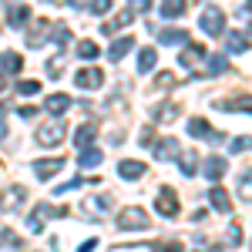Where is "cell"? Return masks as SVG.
Here are the masks:
<instances>
[{
    "mask_svg": "<svg viewBox=\"0 0 252 252\" xmlns=\"http://www.w3.org/2000/svg\"><path fill=\"white\" fill-rule=\"evenodd\" d=\"M152 222H148V212L145 209H125V212H118V229H125V232H141V229H148Z\"/></svg>",
    "mask_w": 252,
    "mask_h": 252,
    "instance_id": "cell-1",
    "label": "cell"
},
{
    "mask_svg": "<svg viewBox=\"0 0 252 252\" xmlns=\"http://www.w3.org/2000/svg\"><path fill=\"white\" fill-rule=\"evenodd\" d=\"M64 135H67V125H64V121H47V125H40V128H37V145L54 148V145L64 141Z\"/></svg>",
    "mask_w": 252,
    "mask_h": 252,
    "instance_id": "cell-2",
    "label": "cell"
},
{
    "mask_svg": "<svg viewBox=\"0 0 252 252\" xmlns=\"http://www.w3.org/2000/svg\"><path fill=\"white\" fill-rule=\"evenodd\" d=\"M198 24H202V31H205V34L219 37V34L225 31V14H222L219 7H205V10H202V17H198Z\"/></svg>",
    "mask_w": 252,
    "mask_h": 252,
    "instance_id": "cell-3",
    "label": "cell"
},
{
    "mask_svg": "<svg viewBox=\"0 0 252 252\" xmlns=\"http://www.w3.org/2000/svg\"><path fill=\"white\" fill-rule=\"evenodd\" d=\"M189 135H195V138H212L215 145H222V135L209 128V121H205V118H192V121H189Z\"/></svg>",
    "mask_w": 252,
    "mask_h": 252,
    "instance_id": "cell-4",
    "label": "cell"
},
{
    "mask_svg": "<svg viewBox=\"0 0 252 252\" xmlns=\"http://www.w3.org/2000/svg\"><path fill=\"white\" fill-rule=\"evenodd\" d=\"M64 168V158H40L37 165H34V175H37L40 182H47L51 175H58Z\"/></svg>",
    "mask_w": 252,
    "mask_h": 252,
    "instance_id": "cell-5",
    "label": "cell"
},
{
    "mask_svg": "<svg viewBox=\"0 0 252 252\" xmlns=\"http://www.w3.org/2000/svg\"><path fill=\"white\" fill-rule=\"evenodd\" d=\"M78 88H84V91H91V88H97L101 81H104V74L97 71V67H84V71H78Z\"/></svg>",
    "mask_w": 252,
    "mask_h": 252,
    "instance_id": "cell-6",
    "label": "cell"
},
{
    "mask_svg": "<svg viewBox=\"0 0 252 252\" xmlns=\"http://www.w3.org/2000/svg\"><path fill=\"white\" fill-rule=\"evenodd\" d=\"M158 212L165 215V219H172V215H178V198H175V192H168V189H165V192L158 195Z\"/></svg>",
    "mask_w": 252,
    "mask_h": 252,
    "instance_id": "cell-7",
    "label": "cell"
},
{
    "mask_svg": "<svg viewBox=\"0 0 252 252\" xmlns=\"http://www.w3.org/2000/svg\"><path fill=\"white\" fill-rule=\"evenodd\" d=\"M24 198H27V192H24V185H14L10 192H7L3 198H0V205H3V209H10V212H17L20 205H24Z\"/></svg>",
    "mask_w": 252,
    "mask_h": 252,
    "instance_id": "cell-8",
    "label": "cell"
},
{
    "mask_svg": "<svg viewBox=\"0 0 252 252\" xmlns=\"http://www.w3.org/2000/svg\"><path fill=\"white\" fill-rule=\"evenodd\" d=\"M47 31H51V24H47V20H37V24L31 27V34H27V44H31V47H44V44H47Z\"/></svg>",
    "mask_w": 252,
    "mask_h": 252,
    "instance_id": "cell-9",
    "label": "cell"
},
{
    "mask_svg": "<svg viewBox=\"0 0 252 252\" xmlns=\"http://www.w3.org/2000/svg\"><path fill=\"white\" fill-rule=\"evenodd\" d=\"M0 67H3V74H20L24 58H20V54H14V51H3V54H0Z\"/></svg>",
    "mask_w": 252,
    "mask_h": 252,
    "instance_id": "cell-10",
    "label": "cell"
},
{
    "mask_svg": "<svg viewBox=\"0 0 252 252\" xmlns=\"http://www.w3.org/2000/svg\"><path fill=\"white\" fill-rule=\"evenodd\" d=\"M205 178H212V182H219L222 175H225V158H219V155H212V158H205Z\"/></svg>",
    "mask_w": 252,
    "mask_h": 252,
    "instance_id": "cell-11",
    "label": "cell"
},
{
    "mask_svg": "<svg viewBox=\"0 0 252 252\" xmlns=\"http://www.w3.org/2000/svg\"><path fill=\"white\" fill-rule=\"evenodd\" d=\"M225 47H229L232 54H242V51H249V37L239 34V31H229V34H225Z\"/></svg>",
    "mask_w": 252,
    "mask_h": 252,
    "instance_id": "cell-12",
    "label": "cell"
},
{
    "mask_svg": "<svg viewBox=\"0 0 252 252\" xmlns=\"http://www.w3.org/2000/svg\"><path fill=\"white\" fill-rule=\"evenodd\" d=\"M222 108H225V111H246V115H252V94L229 97V101H222Z\"/></svg>",
    "mask_w": 252,
    "mask_h": 252,
    "instance_id": "cell-13",
    "label": "cell"
},
{
    "mask_svg": "<svg viewBox=\"0 0 252 252\" xmlns=\"http://www.w3.org/2000/svg\"><path fill=\"white\" fill-rule=\"evenodd\" d=\"M155 155L161 158V161H168V158L178 155V145H175V138H158V141H155Z\"/></svg>",
    "mask_w": 252,
    "mask_h": 252,
    "instance_id": "cell-14",
    "label": "cell"
},
{
    "mask_svg": "<svg viewBox=\"0 0 252 252\" xmlns=\"http://www.w3.org/2000/svg\"><path fill=\"white\" fill-rule=\"evenodd\" d=\"M202 58H205V47H198V44H189V47L182 51V64H185V67H198Z\"/></svg>",
    "mask_w": 252,
    "mask_h": 252,
    "instance_id": "cell-15",
    "label": "cell"
},
{
    "mask_svg": "<svg viewBox=\"0 0 252 252\" xmlns=\"http://www.w3.org/2000/svg\"><path fill=\"white\" fill-rule=\"evenodd\" d=\"M44 108H47L51 115H61V111L71 108V97H67V94H51L47 101H44Z\"/></svg>",
    "mask_w": 252,
    "mask_h": 252,
    "instance_id": "cell-16",
    "label": "cell"
},
{
    "mask_svg": "<svg viewBox=\"0 0 252 252\" xmlns=\"http://www.w3.org/2000/svg\"><path fill=\"white\" fill-rule=\"evenodd\" d=\"M131 47H135V40H131V37H121V40H115V44L108 47V58H111V61H121L128 51H131Z\"/></svg>",
    "mask_w": 252,
    "mask_h": 252,
    "instance_id": "cell-17",
    "label": "cell"
},
{
    "mask_svg": "<svg viewBox=\"0 0 252 252\" xmlns=\"http://www.w3.org/2000/svg\"><path fill=\"white\" fill-rule=\"evenodd\" d=\"M118 175H121V178H141V175H145V165L128 158V161H121V165H118Z\"/></svg>",
    "mask_w": 252,
    "mask_h": 252,
    "instance_id": "cell-18",
    "label": "cell"
},
{
    "mask_svg": "<svg viewBox=\"0 0 252 252\" xmlns=\"http://www.w3.org/2000/svg\"><path fill=\"white\" fill-rule=\"evenodd\" d=\"M209 198H212V205L215 209H219V212H232V202H229V195H225V189H212V192H209Z\"/></svg>",
    "mask_w": 252,
    "mask_h": 252,
    "instance_id": "cell-19",
    "label": "cell"
},
{
    "mask_svg": "<svg viewBox=\"0 0 252 252\" xmlns=\"http://www.w3.org/2000/svg\"><path fill=\"white\" fill-rule=\"evenodd\" d=\"M27 17H31V7H10V10H7V24H10V27H24Z\"/></svg>",
    "mask_w": 252,
    "mask_h": 252,
    "instance_id": "cell-20",
    "label": "cell"
},
{
    "mask_svg": "<svg viewBox=\"0 0 252 252\" xmlns=\"http://www.w3.org/2000/svg\"><path fill=\"white\" fill-rule=\"evenodd\" d=\"M155 61H158L155 47H145V51L138 54V71H141V74H145V71H155Z\"/></svg>",
    "mask_w": 252,
    "mask_h": 252,
    "instance_id": "cell-21",
    "label": "cell"
},
{
    "mask_svg": "<svg viewBox=\"0 0 252 252\" xmlns=\"http://www.w3.org/2000/svg\"><path fill=\"white\" fill-rule=\"evenodd\" d=\"M185 14V0H161V17H182Z\"/></svg>",
    "mask_w": 252,
    "mask_h": 252,
    "instance_id": "cell-22",
    "label": "cell"
},
{
    "mask_svg": "<svg viewBox=\"0 0 252 252\" xmlns=\"http://www.w3.org/2000/svg\"><path fill=\"white\" fill-rule=\"evenodd\" d=\"M158 40H161V44H185V31L165 27V31H158Z\"/></svg>",
    "mask_w": 252,
    "mask_h": 252,
    "instance_id": "cell-23",
    "label": "cell"
},
{
    "mask_svg": "<svg viewBox=\"0 0 252 252\" xmlns=\"http://www.w3.org/2000/svg\"><path fill=\"white\" fill-rule=\"evenodd\" d=\"M78 161H81V168H91V165H97V161H101V152H97V148H91V145H84Z\"/></svg>",
    "mask_w": 252,
    "mask_h": 252,
    "instance_id": "cell-24",
    "label": "cell"
},
{
    "mask_svg": "<svg viewBox=\"0 0 252 252\" xmlns=\"http://www.w3.org/2000/svg\"><path fill=\"white\" fill-rule=\"evenodd\" d=\"M51 31H54V34H51L54 44H61V47H64V44H71V31H67L64 24H51Z\"/></svg>",
    "mask_w": 252,
    "mask_h": 252,
    "instance_id": "cell-25",
    "label": "cell"
},
{
    "mask_svg": "<svg viewBox=\"0 0 252 252\" xmlns=\"http://www.w3.org/2000/svg\"><path fill=\"white\" fill-rule=\"evenodd\" d=\"M78 58L81 61H94L97 58V44L94 40H81L78 44Z\"/></svg>",
    "mask_w": 252,
    "mask_h": 252,
    "instance_id": "cell-26",
    "label": "cell"
},
{
    "mask_svg": "<svg viewBox=\"0 0 252 252\" xmlns=\"http://www.w3.org/2000/svg\"><path fill=\"white\" fill-rule=\"evenodd\" d=\"M74 141H78L81 148H84V145H91V141H94V125H81L78 135H74Z\"/></svg>",
    "mask_w": 252,
    "mask_h": 252,
    "instance_id": "cell-27",
    "label": "cell"
},
{
    "mask_svg": "<svg viewBox=\"0 0 252 252\" xmlns=\"http://www.w3.org/2000/svg\"><path fill=\"white\" fill-rule=\"evenodd\" d=\"M178 165H182V172H185V175H195V172H198V168H195V165H198L195 152H185V155L178 158Z\"/></svg>",
    "mask_w": 252,
    "mask_h": 252,
    "instance_id": "cell-28",
    "label": "cell"
},
{
    "mask_svg": "<svg viewBox=\"0 0 252 252\" xmlns=\"http://www.w3.org/2000/svg\"><path fill=\"white\" fill-rule=\"evenodd\" d=\"M175 84H178V78H175L172 71H165V74L155 78V91H168V88H175Z\"/></svg>",
    "mask_w": 252,
    "mask_h": 252,
    "instance_id": "cell-29",
    "label": "cell"
},
{
    "mask_svg": "<svg viewBox=\"0 0 252 252\" xmlns=\"http://www.w3.org/2000/svg\"><path fill=\"white\" fill-rule=\"evenodd\" d=\"M0 246H14V249H20L24 242H20V235H14L10 229H0Z\"/></svg>",
    "mask_w": 252,
    "mask_h": 252,
    "instance_id": "cell-30",
    "label": "cell"
},
{
    "mask_svg": "<svg viewBox=\"0 0 252 252\" xmlns=\"http://www.w3.org/2000/svg\"><path fill=\"white\" fill-rule=\"evenodd\" d=\"M175 115H178V108H175V104H161V108L155 111V121H168V118H175Z\"/></svg>",
    "mask_w": 252,
    "mask_h": 252,
    "instance_id": "cell-31",
    "label": "cell"
},
{
    "mask_svg": "<svg viewBox=\"0 0 252 252\" xmlns=\"http://www.w3.org/2000/svg\"><path fill=\"white\" fill-rule=\"evenodd\" d=\"M61 71H64V58H51L47 61V74H51V78H61Z\"/></svg>",
    "mask_w": 252,
    "mask_h": 252,
    "instance_id": "cell-32",
    "label": "cell"
},
{
    "mask_svg": "<svg viewBox=\"0 0 252 252\" xmlns=\"http://www.w3.org/2000/svg\"><path fill=\"white\" fill-rule=\"evenodd\" d=\"M17 91L31 97V94H37V91H40V84H37V81H20V84H17Z\"/></svg>",
    "mask_w": 252,
    "mask_h": 252,
    "instance_id": "cell-33",
    "label": "cell"
},
{
    "mask_svg": "<svg viewBox=\"0 0 252 252\" xmlns=\"http://www.w3.org/2000/svg\"><path fill=\"white\" fill-rule=\"evenodd\" d=\"M239 192H242V198H249V202H252V175H242V182H239Z\"/></svg>",
    "mask_w": 252,
    "mask_h": 252,
    "instance_id": "cell-34",
    "label": "cell"
},
{
    "mask_svg": "<svg viewBox=\"0 0 252 252\" xmlns=\"http://www.w3.org/2000/svg\"><path fill=\"white\" fill-rule=\"evenodd\" d=\"M108 10H111V0H91V14L101 17V14H108Z\"/></svg>",
    "mask_w": 252,
    "mask_h": 252,
    "instance_id": "cell-35",
    "label": "cell"
},
{
    "mask_svg": "<svg viewBox=\"0 0 252 252\" xmlns=\"http://www.w3.org/2000/svg\"><path fill=\"white\" fill-rule=\"evenodd\" d=\"M239 242H242V229H239V225H229V246H239Z\"/></svg>",
    "mask_w": 252,
    "mask_h": 252,
    "instance_id": "cell-36",
    "label": "cell"
},
{
    "mask_svg": "<svg viewBox=\"0 0 252 252\" xmlns=\"http://www.w3.org/2000/svg\"><path fill=\"white\" fill-rule=\"evenodd\" d=\"M246 148H252V138H235L232 141V152H246Z\"/></svg>",
    "mask_w": 252,
    "mask_h": 252,
    "instance_id": "cell-37",
    "label": "cell"
},
{
    "mask_svg": "<svg viewBox=\"0 0 252 252\" xmlns=\"http://www.w3.org/2000/svg\"><path fill=\"white\" fill-rule=\"evenodd\" d=\"M148 7H152V0H131V10H135V14L148 10Z\"/></svg>",
    "mask_w": 252,
    "mask_h": 252,
    "instance_id": "cell-38",
    "label": "cell"
},
{
    "mask_svg": "<svg viewBox=\"0 0 252 252\" xmlns=\"http://www.w3.org/2000/svg\"><path fill=\"white\" fill-rule=\"evenodd\" d=\"M34 115H37V111H34L31 104H24V108H20V118H34Z\"/></svg>",
    "mask_w": 252,
    "mask_h": 252,
    "instance_id": "cell-39",
    "label": "cell"
},
{
    "mask_svg": "<svg viewBox=\"0 0 252 252\" xmlns=\"http://www.w3.org/2000/svg\"><path fill=\"white\" fill-rule=\"evenodd\" d=\"M3 138H7V121L0 118V141H3Z\"/></svg>",
    "mask_w": 252,
    "mask_h": 252,
    "instance_id": "cell-40",
    "label": "cell"
},
{
    "mask_svg": "<svg viewBox=\"0 0 252 252\" xmlns=\"http://www.w3.org/2000/svg\"><path fill=\"white\" fill-rule=\"evenodd\" d=\"M3 88H7V78H3V74H0V91H3Z\"/></svg>",
    "mask_w": 252,
    "mask_h": 252,
    "instance_id": "cell-41",
    "label": "cell"
},
{
    "mask_svg": "<svg viewBox=\"0 0 252 252\" xmlns=\"http://www.w3.org/2000/svg\"><path fill=\"white\" fill-rule=\"evenodd\" d=\"M249 10H252V0H249Z\"/></svg>",
    "mask_w": 252,
    "mask_h": 252,
    "instance_id": "cell-42",
    "label": "cell"
},
{
    "mask_svg": "<svg viewBox=\"0 0 252 252\" xmlns=\"http://www.w3.org/2000/svg\"><path fill=\"white\" fill-rule=\"evenodd\" d=\"M3 3H10V0H3Z\"/></svg>",
    "mask_w": 252,
    "mask_h": 252,
    "instance_id": "cell-43",
    "label": "cell"
}]
</instances>
